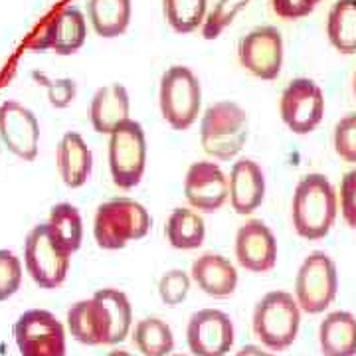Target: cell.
<instances>
[{
  "label": "cell",
  "instance_id": "obj_11",
  "mask_svg": "<svg viewBox=\"0 0 356 356\" xmlns=\"http://www.w3.org/2000/svg\"><path fill=\"white\" fill-rule=\"evenodd\" d=\"M240 64L259 79H277L283 65V36L275 26H259L238 44Z\"/></svg>",
  "mask_w": 356,
  "mask_h": 356
},
{
  "label": "cell",
  "instance_id": "obj_41",
  "mask_svg": "<svg viewBox=\"0 0 356 356\" xmlns=\"http://www.w3.org/2000/svg\"><path fill=\"white\" fill-rule=\"evenodd\" d=\"M318 2H321V0H318Z\"/></svg>",
  "mask_w": 356,
  "mask_h": 356
},
{
  "label": "cell",
  "instance_id": "obj_30",
  "mask_svg": "<svg viewBox=\"0 0 356 356\" xmlns=\"http://www.w3.org/2000/svg\"><path fill=\"white\" fill-rule=\"evenodd\" d=\"M248 4H250V0H218L214 10L208 14L206 20H204V40H216Z\"/></svg>",
  "mask_w": 356,
  "mask_h": 356
},
{
  "label": "cell",
  "instance_id": "obj_40",
  "mask_svg": "<svg viewBox=\"0 0 356 356\" xmlns=\"http://www.w3.org/2000/svg\"><path fill=\"white\" fill-rule=\"evenodd\" d=\"M170 356H186V355H170Z\"/></svg>",
  "mask_w": 356,
  "mask_h": 356
},
{
  "label": "cell",
  "instance_id": "obj_23",
  "mask_svg": "<svg viewBox=\"0 0 356 356\" xmlns=\"http://www.w3.org/2000/svg\"><path fill=\"white\" fill-rule=\"evenodd\" d=\"M131 0H88V16L102 38H117L131 24Z\"/></svg>",
  "mask_w": 356,
  "mask_h": 356
},
{
  "label": "cell",
  "instance_id": "obj_29",
  "mask_svg": "<svg viewBox=\"0 0 356 356\" xmlns=\"http://www.w3.org/2000/svg\"><path fill=\"white\" fill-rule=\"evenodd\" d=\"M99 299H102L107 311H109V317H111V325H113V344L123 343L131 332L133 327V307L129 297L119 289L113 287H105L95 293Z\"/></svg>",
  "mask_w": 356,
  "mask_h": 356
},
{
  "label": "cell",
  "instance_id": "obj_18",
  "mask_svg": "<svg viewBox=\"0 0 356 356\" xmlns=\"http://www.w3.org/2000/svg\"><path fill=\"white\" fill-rule=\"evenodd\" d=\"M228 188L232 208L242 216L254 214L266 200V175L261 166L252 159L236 161L229 170Z\"/></svg>",
  "mask_w": 356,
  "mask_h": 356
},
{
  "label": "cell",
  "instance_id": "obj_3",
  "mask_svg": "<svg viewBox=\"0 0 356 356\" xmlns=\"http://www.w3.org/2000/svg\"><path fill=\"white\" fill-rule=\"evenodd\" d=\"M250 137V117L234 102L212 103L200 121L204 153L216 161H232L242 153Z\"/></svg>",
  "mask_w": 356,
  "mask_h": 356
},
{
  "label": "cell",
  "instance_id": "obj_17",
  "mask_svg": "<svg viewBox=\"0 0 356 356\" xmlns=\"http://www.w3.org/2000/svg\"><path fill=\"white\" fill-rule=\"evenodd\" d=\"M67 329L77 343L97 346V344H113V325L109 311L97 295L81 299L70 307Z\"/></svg>",
  "mask_w": 356,
  "mask_h": 356
},
{
  "label": "cell",
  "instance_id": "obj_8",
  "mask_svg": "<svg viewBox=\"0 0 356 356\" xmlns=\"http://www.w3.org/2000/svg\"><path fill=\"white\" fill-rule=\"evenodd\" d=\"M339 291L337 264L325 252H313L303 259L295 277V299L309 315H318L332 305Z\"/></svg>",
  "mask_w": 356,
  "mask_h": 356
},
{
  "label": "cell",
  "instance_id": "obj_6",
  "mask_svg": "<svg viewBox=\"0 0 356 356\" xmlns=\"http://www.w3.org/2000/svg\"><path fill=\"white\" fill-rule=\"evenodd\" d=\"M159 105L163 119L175 131L191 129L202 107V86L186 65H170L161 77Z\"/></svg>",
  "mask_w": 356,
  "mask_h": 356
},
{
  "label": "cell",
  "instance_id": "obj_2",
  "mask_svg": "<svg viewBox=\"0 0 356 356\" xmlns=\"http://www.w3.org/2000/svg\"><path fill=\"white\" fill-rule=\"evenodd\" d=\"M153 226L149 210L137 200L119 196L103 202L93 218V238L102 250H123L129 242L143 240Z\"/></svg>",
  "mask_w": 356,
  "mask_h": 356
},
{
  "label": "cell",
  "instance_id": "obj_5",
  "mask_svg": "<svg viewBox=\"0 0 356 356\" xmlns=\"http://www.w3.org/2000/svg\"><path fill=\"white\" fill-rule=\"evenodd\" d=\"M72 252L60 242L50 224H38L28 232L24 242V266L28 275L42 289H56L67 277Z\"/></svg>",
  "mask_w": 356,
  "mask_h": 356
},
{
  "label": "cell",
  "instance_id": "obj_34",
  "mask_svg": "<svg viewBox=\"0 0 356 356\" xmlns=\"http://www.w3.org/2000/svg\"><path fill=\"white\" fill-rule=\"evenodd\" d=\"M34 79L38 81L40 86H44L48 91V102L51 107L56 109H65L70 107L77 95V83L70 77H62V79H50L44 74H34Z\"/></svg>",
  "mask_w": 356,
  "mask_h": 356
},
{
  "label": "cell",
  "instance_id": "obj_31",
  "mask_svg": "<svg viewBox=\"0 0 356 356\" xmlns=\"http://www.w3.org/2000/svg\"><path fill=\"white\" fill-rule=\"evenodd\" d=\"M192 277L182 269H170L159 281V295L168 307L180 305L191 291Z\"/></svg>",
  "mask_w": 356,
  "mask_h": 356
},
{
  "label": "cell",
  "instance_id": "obj_20",
  "mask_svg": "<svg viewBox=\"0 0 356 356\" xmlns=\"http://www.w3.org/2000/svg\"><path fill=\"white\" fill-rule=\"evenodd\" d=\"M56 166L67 188H81L88 182L93 170V153L79 133L67 131L60 139L56 149Z\"/></svg>",
  "mask_w": 356,
  "mask_h": 356
},
{
  "label": "cell",
  "instance_id": "obj_37",
  "mask_svg": "<svg viewBox=\"0 0 356 356\" xmlns=\"http://www.w3.org/2000/svg\"><path fill=\"white\" fill-rule=\"evenodd\" d=\"M234 356H275L271 350H266V348H261V346H255V344H245L242 346L238 353Z\"/></svg>",
  "mask_w": 356,
  "mask_h": 356
},
{
  "label": "cell",
  "instance_id": "obj_33",
  "mask_svg": "<svg viewBox=\"0 0 356 356\" xmlns=\"http://www.w3.org/2000/svg\"><path fill=\"white\" fill-rule=\"evenodd\" d=\"M332 145H334V153L344 163H356V113L344 115L334 125Z\"/></svg>",
  "mask_w": 356,
  "mask_h": 356
},
{
  "label": "cell",
  "instance_id": "obj_32",
  "mask_svg": "<svg viewBox=\"0 0 356 356\" xmlns=\"http://www.w3.org/2000/svg\"><path fill=\"white\" fill-rule=\"evenodd\" d=\"M22 285V261L10 250H0V301L10 299Z\"/></svg>",
  "mask_w": 356,
  "mask_h": 356
},
{
  "label": "cell",
  "instance_id": "obj_16",
  "mask_svg": "<svg viewBox=\"0 0 356 356\" xmlns=\"http://www.w3.org/2000/svg\"><path fill=\"white\" fill-rule=\"evenodd\" d=\"M277 240L264 220H248L236 234V259L252 273H267L277 264Z\"/></svg>",
  "mask_w": 356,
  "mask_h": 356
},
{
  "label": "cell",
  "instance_id": "obj_13",
  "mask_svg": "<svg viewBox=\"0 0 356 356\" xmlns=\"http://www.w3.org/2000/svg\"><path fill=\"white\" fill-rule=\"evenodd\" d=\"M0 140L18 159L36 161L40 149V123L32 109L18 102L0 103Z\"/></svg>",
  "mask_w": 356,
  "mask_h": 356
},
{
  "label": "cell",
  "instance_id": "obj_12",
  "mask_svg": "<svg viewBox=\"0 0 356 356\" xmlns=\"http://www.w3.org/2000/svg\"><path fill=\"white\" fill-rule=\"evenodd\" d=\"M236 341L229 315L220 309L196 311L186 327V343L194 356H226Z\"/></svg>",
  "mask_w": 356,
  "mask_h": 356
},
{
  "label": "cell",
  "instance_id": "obj_4",
  "mask_svg": "<svg viewBox=\"0 0 356 356\" xmlns=\"http://www.w3.org/2000/svg\"><path fill=\"white\" fill-rule=\"evenodd\" d=\"M254 334L267 350L281 353L289 348L301 327V307L287 291L266 293L254 309Z\"/></svg>",
  "mask_w": 356,
  "mask_h": 356
},
{
  "label": "cell",
  "instance_id": "obj_22",
  "mask_svg": "<svg viewBox=\"0 0 356 356\" xmlns=\"http://www.w3.org/2000/svg\"><path fill=\"white\" fill-rule=\"evenodd\" d=\"M323 356H356V317L348 311H332L318 327Z\"/></svg>",
  "mask_w": 356,
  "mask_h": 356
},
{
  "label": "cell",
  "instance_id": "obj_38",
  "mask_svg": "<svg viewBox=\"0 0 356 356\" xmlns=\"http://www.w3.org/2000/svg\"><path fill=\"white\" fill-rule=\"evenodd\" d=\"M105 356H133L127 350H121V348H117V350H111V353H107Z\"/></svg>",
  "mask_w": 356,
  "mask_h": 356
},
{
  "label": "cell",
  "instance_id": "obj_24",
  "mask_svg": "<svg viewBox=\"0 0 356 356\" xmlns=\"http://www.w3.org/2000/svg\"><path fill=\"white\" fill-rule=\"evenodd\" d=\"M165 234L168 243L177 250H198L206 240V224L198 210L175 208L166 220Z\"/></svg>",
  "mask_w": 356,
  "mask_h": 356
},
{
  "label": "cell",
  "instance_id": "obj_39",
  "mask_svg": "<svg viewBox=\"0 0 356 356\" xmlns=\"http://www.w3.org/2000/svg\"><path fill=\"white\" fill-rule=\"evenodd\" d=\"M353 88H355V95H356V72H355V83H353Z\"/></svg>",
  "mask_w": 356,
  "mask_h": 356
},
{
  "label": "cell",
  "instance_id": "obj_27",
  "mask_svg": "<svg viewBox=\"0 0 356 356\" xmlns=\"http://www.w3.org/2000/svg\"><path fill=\"white\" fill-rule=\"evenodd\" d=\"M54 234L60 238V242L65 248L76 254L83 242V220L81 214L74 204L60 202L50 210V220H48Z\"/></svg>",
  "mask_w": 356,
  "mask_h": 356
},
{
  "label": "cell",
  "instance_id": "obj_14",
  "mask_svg": "<svg viewBox=\"0 0 356 356\" xmlns=\"http://www.w3.org/2000/svg\"><path fill=\"white\" fill-rule=\"evenodd\" d=\"M184 196L191 208L212 214L228 202V177L212 161H198L184 177Z\"/></svg>",
  "mask_w": 356,
  "mask_h": 356
},
{
  "label": "cell",
  "instance_id": "obj_15",
  "mask_svg": "<svg viewBox=\"0 0 356 356\" xmlns=\"http://www.w3.org/2000/svg\"><path fill=\"white\" fill-rule=\"evenodd\" d=\"M86 16L76 6H67L44 24L30 42V50H54L60 56H72L86 44Z\"/></svg>",
  "mask_w": 356,
  "mask_h": 356
},
{
  "label": "cell",
  "instance_id": "obj_10",
  "mask_svg": "<svg viewBox=\"0 0 356 356\" xmlns=\"http://www.w3.org/2000/svg\"><path fill=\"white\" fill-rule=\"evenodd\" d=\"M283 123L295 135H309L318 127L325 115L323 89L309 77H297L283 89L280 99Z\"/></svg>",
  "mask_w": 356,
  "mask_h": 356
},
{
  "label": "cell",
  "instance_id": "obj_25",
  "mask_svg": "<svg viewBox=\"0 0 356 356\" xmlns=\"http://www.w3.org/2000/svg\"><path fill=\"white\" fill-rule=\"evenodd\" d=\"M327 36L341 54L356 51V0H337L327 18Z\"/></svg>",
  "mask_w": 356,
  "mask_h": 356
},
{
  "label": "cell",
  "instance_id": "obj_9",
  "mask_svg": "<svg viewBox=\"0 0 356 356\" xmlns=\"http://www.w3.org/2000/svg\"><path fill=\"white\" fill-rule=\"evenodd\" d=\"M14 341L20 356H65L64 325L46 309H30L14 323Z\"/></svg>",
  "mask_w": 356,
  "mask_h": 356
},
{
  "label": "cell",
  "instance_id": "obj_19",
  "mask_svg": "<svg viewBox=\"0 0 356 356\" xmlns=\"http://www.w3.org/2000/svg\"><path fill=\"white\" fill-rule=\"evenodd\" d=\"M191 277L200 291L216 299H226L238 289V269L228 257L212 252L194 259Z\"/></svg>",
  "mask_w": 356,
  "mask_h": 356
},
{
  "label": "cell",
  "instance_id": "obj_7",
  "mask_svg": "<svg viewBox=\"0 0 356 356\" xmlns=\"http://www.w3.org/2000/svg\"><path fill=\"white\" fill-rule=\"evenodd\" d=\"M147 168V137L139 121L127 119L109 135V170L115 186H139Z\"/></svg>",
  "mask_w": 356,
  "mask_h": 356
},
{
  "label": "cell",
  "instance_id": "obj_1",
  "mask_svg": "<svg viewBox=\"0 0 356 356\" xmlns=\"http://www.w3.org/2000/svg\"><path fill=\"white\" fill-rule=\"evenodd\" d=\"M337 192L325 175L311 172L303 177L293 192L291 220L295 232L309 242L329 236L337 218Z\"/></svg>",
  "mask_w": 356,
  "mask_h": 356
},
{
  "label": "cell",
  "instance_id": "obj_28",
  "mask_svg": "<svg viewBox=\"0 0 356 356\" xmlns=\"http://www.w3.org/2000/svg\"><path fill=\"white\" fill-rule=\"evenodd\" d=\"M208 0H163L168 26L178 34H191L206 20Z\"/></svg>",
  "mask_w": 356,
  "mask_h": 356
},
{
  "label": "cell",
  "instance_id": "obj_26",
  "mask_svg": "<svg viewBox=\"0 0 356 356\" xmlns=\"http://www.w3.org/2000/svg\"><path fill=\"white\" fill-rule=\"evenodd\" d=\"M133 344L143 356H170L175 334L163 318L145 317L133 329Z\"/></svg>",
  "mask_w": 356,
  "mask_h": 356
},
{
  "label": "cell",
  "instance_id": "obj_21",
  "mask_svg": "<svg viewBox=\"0 0 356 356\" xmlns=\"http://www.w3.org/2000/svg\"><path fill=\"white\" fill-rule=\"evenodd\" d=\"M131 111L129 91L121 83H109L95 91L89 105V121L102 135H111L121 123H125Z\"/></svg>",
  "mask_w": 356,
  "mask_h": 356
},
{
  "label": "cell",
  "instance_id": "obj_36",
  "mask_svg": "<svg viewBox=\"0 0 356 356\" xmlns=\"http://www.w3.org/2000/svg\"><path fill=\"white\" fill-rule=\"evenodd\" d=\"M318 0H271V10L283 20L305 18L315 10Z\"/></svg>",
  "mask_w": 356,
  "mask_h": 356
},
{
  "label": "cell",
  "instance_id": "obj_35",
  "mask_svg": "<svg viewBox=\"0 0 356 356\" xmlns=\"http://www.w3.org/2000/svg\"><path fill=\"white\" fill-rule=\"evenodd\" d=\"M341 214L346 226L356 229V170L346 172L341 180Z\"/></svg>",
  "mask_w": 356,
  "mask_h": 356
}]
</instances>
